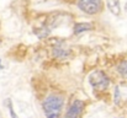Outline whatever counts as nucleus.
I'll list each match as a JSON object with an SVG mask.
<instances>
[{
	"label": "nucleus",
	"mask_w": 127,
	"mask_h": 118,
	"mask_svg": "<svg viewBox=\"0 0 127 118\" xmlns=\"http://www.w3.org/2000/svg\"><path fill=\"white\" fill-rule=\"evenodd\" d=\"M93 25L90 22H78L74 25V33L75 35H79V33H83L86 31H90L93 30Z\"/></svg>",
	"instance_id": "nucleus-6"
},
{
	"label": "nucleus",
	"mask_w": 127,
	"mask_h": 118,
	"mask_svg": "<svg viewBox=\"0 0 127 118\" xmlns=\"http://www.w3.org/2000/svg\"><path fill=\"white\" fill-rule=\"evenodd\" d=\"M125 10L127 11V2H126V5H125Z\"/></svg>",
	"instance_id": "nucleus-12"
},
{
	"label": "nucleus",
	"mask_w": 127,
	"mask_h": 118,
	"mask_svg": "<svg viewBox=\"0 0 127 118\" xmlns=\"http://www.w3.org/2000/svg\"><path fill=\"white\" fill-rule=\"evenodd\" d=\"M115 94H116V98H115V101H116V102H119V89H117V87H116Z\"/></svg>",
	"instance_id": "nucleus-11"
},
{
	"label": "nucleus",
	"mask_w": 127,
	"mask_h": 118,
	"mask_svg": "<svg viewBox=\"0 0 127 118\" xmlns=\"http://www.w3.org/2000/svg\"><path fill=\"white\" fill-rule=\"evenodd\" d=\"M40 30H41V31H37V30L35 31V33H36L40 38H44V37H47V36H48V33H49V31H51V30H49V28H47V27H43V28H40Z\"/></svg>",
	"instance_id": "nucleus-9"
},
{
	"label": "nucleus",
	"mask_w": 127,
	"mask_h": 118,
	"mask_svg": "<svg viewBox=\"0 0 127 118\" xmlns=\"http://www.w3.org/2000/svg\"><path fill=\"white\" fill-rule=\"evenodd\" d=\"M83 107H84L83 101L75 100V101L70 105V107L68 108V111H67V113H65V118H77L82 113Z\"/></svg>",
	"instance_id": "nucleus-4"
},
{
	"label": "nucleus",
	"mask_w": 127,
	"mask_h": 118,
	"mask_svg": "<svg viewBox=\"0 0 127 118\" xmlns=\"http://www.w3.org/2000/svg\"><path fill=\"white\" fill-rule=\"evenodd\" d=\"M89 82L95 90H104L109 86V78L101 70H95L89 75Z\"/></svg>",
	"instance_id": "nucleus-2"
},
{
	"label": "nucleus",
	"mask_w": 127,
	"mask_h": 118,
	"mask_svg": "<svg viewBox=\"0 0 127 118\" xmlns=\"http://www.w3.org/2000/svg\"><path fill=\"white\" fill-rule=\"evenodd\" d=\"M106 4H107L109 10H110L114 15H116V16H119V15H120V12H121L120 0H106Z\"/></svg>",
	"instance_id": "nucleus-7"
},
{
	"label": "nucleus",
	"mask_w": 127,
	"mask_h": 118,
	"mask_svg": "<svg viewBox=\"0 0 127 118\" xmlns=\"http://www.w3.org/2000/svg\"><path fill=\"white\" fill-rule=\"evenodd\" d=\"M7 105H9V111H10L11 117L12 118H17L16 113H15V111H14V107H12V105H11V102H10V100H7Z\"/></svg>",
	"instance_id": "nucleus-10"
},
{
	"label": "nucleus",
	"mask_w": 127,
	"mask_h": 118,
	"mask_svg": "<svg viewBox=\"0 0 127 118\" xmlns=\"http://www.w3.org/2000/svg\"><path fill=\"white\" fill-rule=\"evenodd\" d=\"M69 54H70V52L62 46H57L53 48V55L58 59H65L69 57Z\"/></svg>",
	"instance_id": "nucleus-5"
},
{
	"label": "nucleus",
	"mask_w": 127,
	"mask_h": 118,
	"mask_svg": "<svg viewBox=\"0 0 127 118\" xmlns=\"http://www.w3.org/2000/svg\"><path fill=\"white\" fill-rule=\"evenodd\" d=\"M117 70H119V73H120L124 78L127 79V60L122 62V63L117 67Z\"/></svg>",
	"instance_id": "nucleus-8"
},
{
	"label": "nucleus",
	"mask_w": 127,
	"mask_h": 118,
	"mask_svg": "<svg viewBox=\"0 0 127 118\" xmlns=\"http://www.w3.org/2000/svg\"><path fill=\"white\" fill-rule=\"evenodd\" d=\"M64 101L58 95H51L43 101V111L47 118H59Z\"/></svg>",
	"instance_id": "nucleus-1"
},
{
	"label": "nucleus",
	"mask_w": 127,
	"mask_h": 118,
	"mask_svg": "<svg viewBox=\"0 0 127 118\" xmlns=\"http://www.w3.org/2000/svg\"><path fill=\"white\" fill-rule=\"evenodd\" d=\"M78 6L88 15H95L102 9L101 0H78Z\"/></svg>",
	"instance_id": "nucleus-3"
}]
</instances>
